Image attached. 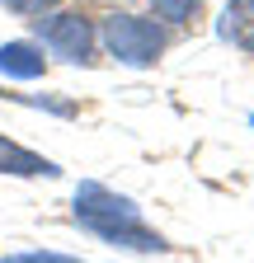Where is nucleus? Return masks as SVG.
Instances as JSON below:
<instances>
[{
	"label": "nucleus",
	"mask_w": 254,
	"mask_h": 263,
	"mask_svg": "<svg viewBox=\"0 0 254 263\" xmlns=\"http://www.w3.org/2000/svg\"><path fill=\"white\" fill-rule=\"evenodd\" d=\"M43 66H47V57L33 43H5L0 47V76H10V80H38Z\"/></svg>",
	"instance_id": "39448f33"
},
{
	"label": "nucleus",
	"mask_w": 254,
	"mask_h": 263,
	"mask_svg": "<svg viewBox=\"0 0 254 263\" xmlns=\"http://www.w3.org/2000/svg\"><path fill=\"white\" fill-rule=\"evenodd\" d=\"M151 5H155V14H160V19H170V24H184L188 14L198 10V0H151Z\"/></svg>",
	"instance_id": "0eeeda50"
},
{
	"label": "nucleus",
	"mask_w": 254,
	"mask_h": 263,
	"mask_svg": "<svg viewBox=\"0 0 254 263\" xmlns=\"http://www.w3.org/2000/svg\"><path fill=\"white\" fill-rule=\"evenodd\" d=\"M216 28H221V38H226V43L254 52V0H231V5L221 10V24Z\"/></svg>",
	"instance_id": "423d86ee"
},
{
	"label": "nucleus",
	"mask_w": 254,
	"mask_h": 263,
	"mask_svg": "<svg viewBox=\"0 0 254 263\" xmlns=\"http://www.w3.org/2000/svg\"><path fill=\"white\" fill-rule=\"evenodd\" d=\"M19 104H28V108H47V113H57V118H71L76 113V104H66V99H28V94H14Z\"/></svg>",
	"instance_id": "1a4fd4ad"
},
{
	"label": "nucleus",
	"mask_w": 254,
	"mask_h": 263,
	"mask_svg": "<svg viewBox=\"0 0 254 263\" xmlns=\"http://www.w3.org/2000/svg\"><path fill=\"white\" fill-rule=\"evenodd\" d=\"M38 38L52 57L71 61V66H89V52H94V28L89 19L80 14H43L38 19Z\"/></svg>",
	"instance_id": "7ed1b4c3"
},
{
	"label": "nucleus",
	"mask_w": 254,
	"mask_h": 263,
	"mask_svg": "<svg viewBox=\"0 0 254 263\" xmlns=\"http://www.w3.org/2000/svg\"><path fill=\"white\" fill-rule=\"evenodd\" d=\"M5 10H14V14H52L61 0H0Z\"/></svg>",
	"instance_id": "6e6552de"
},
{
	"label": "nucleus",
	"mask_w": 254,
	"mask_h": 263,
	"mask_svg": "<svg viewBox=\"0 0 254 263\" xmlns=\"http://www.w3.org/2000/svg\"><path fill=\"white\" fill-rule=\"evenodd\" d=\"M0 174H19V179H57L61 170L52 160H43V155H33V151H24V146H14V141H5L0 137Z\"/></svg>",
	"instance_id": "20e7f679"
},
{
	"label": "nucleus",
	"mask_w": 254,
	"mask_h": 263,
	"mask_svg": "<svg viewBox=\"0 0 254 263\" xmlns=\"http://www.w3.org/2000/svg\"><path fill=\"white\" fill-rule=\"evenodd\" d=\"M0 263H85V258H66V254H14V258H0Z\"/></svg>",
	"instance_id": "9d476101"
},
{
	"label": "nucleus",
	"mask_w": 254,
	"mask_h": 263,
	"mask_svg": "<svg viewBox=\"0 0 254 263\" xmlns=\"http://www.w3.org/2000/svg\"><path fill=\"white\" fill-rule=\"evenodd\" d=\"M76 221L89 226L99 240H108L113 249H137V254H160L170 249L155 230L141 226V207L132 202V197H122L104 183H80L76 188Z\"/></svg>",
	"instance_id": "f257e3e1"
},
{
	"label": "nucleus",
	"mask_w": 254,
	"mask_h": 263,
	"mask_svg": "<svg viewBox=\"0 0 254 263\" xmlns=\"http://www.w3.org/2000/svg\"><path fill=\"white\" fill-rule=\"evenodd\" d=\"M99 38H104L108 57H118L122 66H151L165 52V28L155 19H141V14H108Z\"/></svg>",
	"instance_id": "f03ea898"
}]
</instances>
